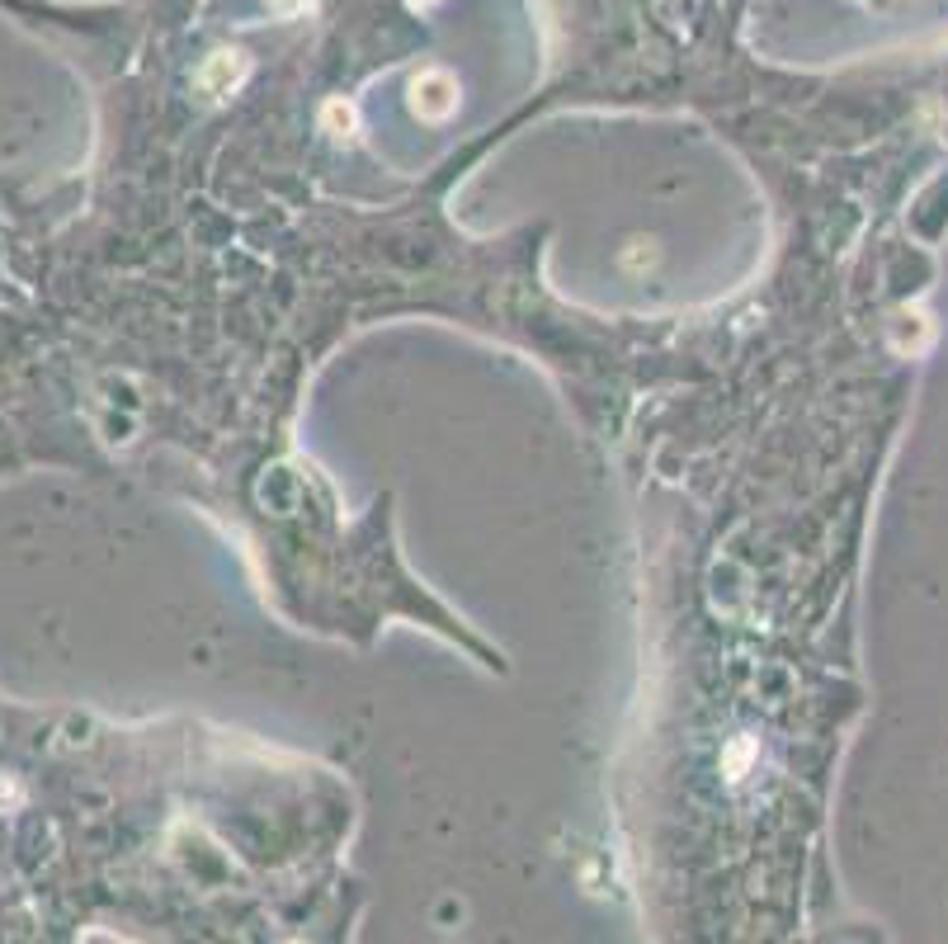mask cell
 <instances>
[{
    "label": "cell",
    "mask_w": 948,
    "mask_h": 944,
    "mask_svg": "<svg viewBox=\"0 0 948 944\" xmlns=\"http://www.w3.org/2000/svg\"><path fill=\"white\" fill-rule=\"evenodd\" d=\"M411 90H416V109L425 119H444L458 104V85L444 77V71H425V77H416Z\"/></svg>",
    "instance_id": "cell-1"
},
{
    "label": "cell",
    "mask_w": 948,
    "mask_h": 944,
    "mask_svg": "<svg viewBox=\"0 0 948 944\" xmlns=\"http://www.w3.org/2000/svg\"><path fill=\"white\" fill-rule=\"evenodd\" d=\"M236 71H241L236 52H217V58L208 62V71H203V77H198V85H203V90H217L222 81H236Z\"/></svg>",
    "instance_id": "cell-2"
}]
</instances>
